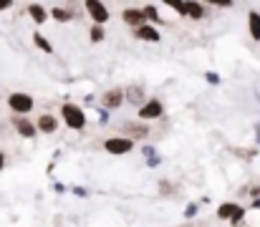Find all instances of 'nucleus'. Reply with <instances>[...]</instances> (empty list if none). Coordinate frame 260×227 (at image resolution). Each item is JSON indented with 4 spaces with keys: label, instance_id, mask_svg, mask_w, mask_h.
Returning <instances> with one entry per match:
<instances>
[{
    "label": "nucleus",
    "instance_id": "f257e3e1",
    "mask_svg": "<svg viewBox=\"0 0 260 227\" xmlns=\"http://www.w3.org/2000/svg\"><path fill=\"white\" fill-rule=\"evenodd\" d=\"M61 119H63V124H66L69 129H74V132L86 129V111H84L81 106H76V104H63V106H61Z\"/></svg>",
    "mask_w": 260,
    "mask_h": 227
},
{
    "label": "nucleus",
    "instance_id": "f03ea898",
    "mask_svg": "<svg viewBox=\"0 0 260 227\" xmlns=\"http://www.w3.org/2000/svg\"><path fill=\"white\" fill-rule=\"evenodd\" d=\"M8 106H10L13 116H28V114L33 111L36 101H33L30 93H25V91H15V93L8 96Z\"/></svg>",
    "mask_w": 260,
    "mask_h": 227
},
{
    "label": "nucleus",
    "instance_id": "7ed1b4c3",
    "mask_svg": "<svg viewBox=\"0 0 260 227\" xmlns=\"http://www.w3.org/2000/svg\"><path fill=\"white\" fill-rule=\"evenodd\" d=\"M104 149L109 151V154H114V156H121V154H129V151L134 149V142L126 139L124 134H119V137H109L104 142Z\"/></svg>",
    "mask_w": 260,
    "mask_h": 227
},
{
    "label": "nucleus",
    "instance_id": "20e7f679",
    "mask_svg": "<svg viewBox=\"0 0 260 227\" xmlns=\"http://www.w3.org/2000/svg\"><path fill=\"white\" fill-rule=\"evenodd\" d=\"M86 13H88V18L93 20V25H106L109 18H111L109 8L104 3H99V0H86Z\"/></svg>",
    "mask_w": 260,
    "mask_h": 227
},
{
    "label": "nucleus",
    "instance_id": "39448f33",
    "mask_svg": "<svg viewBox=\"0 0 260 227\" xmlns=\"http://www.w3.org/2000/svg\"><path fill=\"white\" fill-rule=\"evenodd\" d=\"M165 114V104L159 99H149L142 109H139V119L142 121H152V119H159Z\"/></svg>",
    "mask_w": 260,
    "mask_h": 227
},
{
    "label": "nucleus",
    "instance_id": "423d86ee",
    "mask_svg": "<svg viewBox=\"0 0 260 227\" xmlns=\"http://www.w3.org/2000/svg\"><path fill=\"white\" fill-rule=\"evenodd\" d=\"M121 132H124V137L126 139H144L147 134H149V126H147V121H124L121 124Z\"/></svg>",
    "mask_w": 260,
    "mask_h": 227
},
{
    "label": "nucleus",
    "instance_id": "0eeeda50",
    "mask_svg": "<svg viewBox=\"0 0 260 227\" xmlns=\"http://www.w3.org/2000/svg\"><path fill=\"white\" fill-rule=\"evenodd\" d=\"M10 121H13L15 132H18L23 139H36V134H38V126H36L30 119H25V116H13Z\"/></svg>",
    "mask_w": 260,
    "mask_h": 227
},
{
    "label": "nucleus",
    "instance_id": "6e6552de",
    "mask_svg": "<svg viewBox=\"0 0 260 227\" xmlns=\"http://www.w3.org/2000/svg\"><path fill=\"white\" fill-rule=\"evenodd\" d=\"M124 101H126V99H124V88H109V91H104V96H101V106H104L106 111L119 109Z\"/></svg>",
    "mask_w": 260,
    "mask_h": 227
},
{
    "label": "nucleus",
    "instance_id": "1a4fd4ad",
    "mask_svg": "<svg viewBox=\"0 0 260 227\" xmlns=\"http://www.w3.org/2000/svg\"><path fill=\"white\" fill-rule=\"evenodd\" d=\"M124 99H126V104H132V106H139V109H142V106L149 101V99H147V93H144V88H142V86H137V83L124 88Z\"/></svg>",
    "mask_w": 260,
    "mask_h": 227
},
{
    "label": "nucleus",
    "instance_id": "9d476101",
    "mask_svg": "<svg viewBox=\"0 0 260 227\" xmlns=\"http://www.w3.org/2000/svg\"><path fill=\"white\" fill-rule=\"evenodd\" d=\"M121 18H124V23L129 25V28H142V25H147V18H144V10H139V8H126L124 13H121Z\"/></svg>",
    "mask_w": 260,
    "mask_h": 227
},
{
    "label": "nucleus",
    "instance_id": "9b49d317",
    "mask_svg": "<svg viewBox=\"0 0 260 227\" xmlns=\"http://www.w3.org/2000/svg\"><path fill=\"white\" fill-rule=\"evenodd\" d=\"M28 15L33 18L36 25H43L51 18V10H46V5H41V3H28Z\"/></svg>",
    "mask_w": 260,
    "mask_h": 227
},
{
    "label": "nucleus",
    "instance_id": "f8f14e48",
    "mask_svg": "<svg viewBox=\"0 0 260 227\" xmlns=\"http://www.w3.org/2000/svg\"><path fill=\"white\" fill-rule=\"evenodd\" d=\"M134 38H139V41H147V43H159L162 41V36H159V30L154 28V25H142V28H137L134 30Z\"/></svg>",
    "mask_w": 260,
    "mask_h": 227
},
{
    "label": "nucleus",
    "instance_id": "ddd939ff",
    "mask_svg": "<svg viewBox=\"0 0 260 227\" xmlns=\"http://www.w3.org/2000/svg\"><path fill=\"white\" fill-rule=\"evenodd\" d=\"M36 126H38L41 134H53V132L58 129V119H56L53 114H41V116L36 119Z\"/></svg>",
    "mask_w": 260,
    "mask_h": 227
},
{
    "label": "nucleus",
    "instance_id": "4468645a",
    "mask_svg": "<svg viewBox=\"0 0 260 227\" xmlns=\"http://www.w3.org/2000/svg\"><path fill=\"white\" fill-rule=\"evenodd\" d=\"M243 205H238V202H222L220 207H217V220H225V222H230L235 215H238V210H240Z\"/></svg>",
    "mask_w": 260,
    "mask_h": 227
},
{
    "label": "nucleus",
    "instance_id": "2eb2a0df",
    "mask_svg": "<svg viewBox=\"0 0 260 227\" xmlns=\"http://www.w3.org/2000/svg\"><path fill=\"white\" fill-rule=\"evenodd\" d=\"M248 30H250L253 41H260V10H250L248 13Z\"/></svg>",
    "mask_w": 260,
    "mask_h": 227
},
{
    "label": "nucleus",
    "instance_id": "dca6fc26",
    "mask_svg": "<svg viewBox=\"0 0 260 227\" xmlns=\"http://www.w3.org/2000/svg\"><path fill=\"white\" fill-rule=\"evenodd\" d=\"M184 8H187V18H192V20H202L205 18V5L202 3L189 0V3H184Z\"/></svg>",
    "mask_w": 260,
    "mask_h": 227
},
{
    "label": "nucleus",
    "instance_id": "f3484780",
    "mask_svg": "<svg viewBox=\"0 0 260 227\" xmlns=\"http://www.w3.org/2000/svg\"><path fill=\"white\" fill-rule=\"evenodd\" d=\"M51 18L58 20V23H69V20L74 18V13H71L69 8H63V5H53V8H51Z\"/></svg>",
    "mask_w": 260,
    "mask_h": 227
},
{
    "label": "nucleus",
    "instance_id": "a211bd4d",
    "mask_svg": "<svg viewBox=\"0 0 260 227\" xmlns=\"http://www.w3.org/2000/svg\"><path fill=\"white\" fill-rule=\"evenodd\" d=\"M142 10H144V18H147V23H149V25H154V28H157V25H162V18H159L157 5H144Z\"/></svg>",
    "mask_w": 260,
    "mask_h": 227
},
{
    "label": "nucleus",
    "instance_id": "6ab92c4d",
    "mask_svg": "<svg viewBox=\"0 0 260 227\" xmlns=\"http://www.w3.org/2000/svg\"><path fill=\"white\" fill-rule=\"evenodd\" d=\"M33 43H36L43 53H53V46L48 43V38H46L43 33H33Z\"/></svg>",
    "mask_w": 260,
    "mask_h": 227
},
{
    "label": "nucleus",
    "instance_id": "aec40b11",
    "mask_svg": "<svg viewBox=\"0 0 260 227\" xmlns=\"http://www.w3.org/2000/svg\"><path fill=\"white\" fill-rule=\"evenodd\" d=\"M88 36H91V43H101L106 38V30H104V25H91Z\"/></svg>",
    "mask_w": 260,
    "mask_h": 227
},
{
    "label": "nucleus",
    "instance_id": "412c9836",
    "mask_svg": "<svg viewBox=\"0 0 260 227\" xmlns=\"http://www.w3.org/2000/svg\"><path fill=\"white\" fill-rule=\"evenodd\" d=\"M245 212H248V210H245V207H240V210H238V215L230 220V225H233V227H240V225H243V220H245Z\"/></svg>",
    "mask_w": 260,
    "mask_h": 227
},
{
    "label": "nucleus",
    "instance_id": "4be33fe9",
    "mask_svg": "<svg viewBox=\"0 0 260 227\" xmlns=\"http://www.w3.org/2000/svg\"><path fill=\"white\" fill-rule=\"evenodd\" d=\"M197 210H200V207H197L194 202H192V205H187V207H184V217H187V220H192V217L197 215Z\"/></svg>",
    "mask_w": 260,
    "mask_h": 227
},
{
    "label": "nucleus",
    "instance_id": "5701e85b",
    "mask_svg": "<svg viewBox=\"0 0 260 227\" xmlns=\"http://www.w3.org/2000/svg\"><path fill=\"white\" fill-rule=\"evenodd\" d=\"M170 8H172V10H177L182 18H187V8H184V3H170Z\"/></svg>",
    "mask_w": 260,
    "mask_h": 227
},
{
    "label": "nucleus",
    "instance_id": "b1692460",
    "mask_svg": "<svg viewBox=\"0 0 260 227\" xmlns=\"http://www.w3.org/2000/svg\"><path fill=\"white\" fill-rule=\"evenodd\" d=\"M205 78H207V83H212V86H220V76L215 74V71H207V74H205Z\"/></svg>",
    "mask_w": 260,
    "mask_h": 227
},
{
    "label": "nucleus",
    "instance_id": "393cba45",
    "mask_svg": "<svg viewBox=\"0 0 260 227\" xmlns=\"http://www.w3.org/2000/svg\"><path fill=\"white\" fill-rule=\"evenodd\" d=\"M8 8H13V0H0V10H8Z\"/></svg>",
    "mask_w": 260,
    "mask_h": 227
},
{
    "label": "nucleus",
    "instance_id": "a878e982",
    "mask_svg": "<svg viewBox=\"0 0 260 227\" xmlns=\"http://www.w3.org/2000/svg\"><path fill=\"white\" fill-rule=\"evenodd\" d=\"M74 194H79V197H86L88 192L84 189V187H76V189H74Z\"/></svg>",
    "mask_w": 260,
    "mask_h": 227
},
{
    "label": "nucleus",
    "instance_id": "bb28decb",
    "mask_svg": "<svg viewBox=\"0 0 260 227\" xmlns=\"http://www.w3.org/2000/svg\"><path fill=\"white\" fill-rule=\"evenodd\" d=\"M250 207H253V210H260V197H258V200H253V202H250Z\"/></svg>",
    "mask_w": 260,
    "mask_h": 227
},
{
    "label": "nucleus",
    "instance_id": "cd10ccee",
    "mask_svg": "<svg viewBox=\"0 0 260 227\" xmlns=\"http://www.w3.org/2000/svg\"><path fill=\"white\" fill-rule=\"evenodd\" d=\"M3 169H5V154L0 151V172H3Z\"/></svg>",
    "mask_w": 260,
    "mask_h": 227
},
{
    "label": "nucleus",
    "instance_id": "c85d7f7f",
    "mask_svg": "<svg viewBox=\"0 0 260 227\" xmlns=\"http://www.w3.org/2000/svg\"><path fill=\"white\" fill-rule=\"evenodd\" d=\"M255 132H258V142H260V124H258V126H255Z\"/></svg>",
    "mask_w": 260,
    "mask_h": 227
}]
</instances>
